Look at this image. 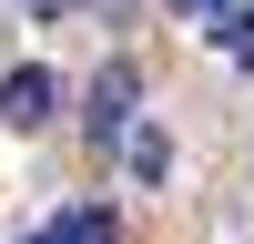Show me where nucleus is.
<instances>
[{"label": "nucleus", "instance_id": "nucleus-2", "mask_svg": "<svg viewBox=\"0 0 254 244\" xmlns=\"http://www.w3.org/2000/svg\"><path fill=\"white\" fill-rule=\"evenodd\" d=\"M122 122H132V61H112L92 81V132H122Z\"/></svg>", "mask_w": 254, "mask_h": 244}, {"label": "nucleus", "instance_id": "nucleus-1", "mask_svg": "<svg viewBox=\"0 0 254 244\" xmlns=\"http://www.w3.org/2000/svg\"><path fill=\"white\" fill-rule=\"evenodd\" d=\"M51 102H61V81L41 71V61H20V71L0 81V122H10V132H41V122H51Z\"/></svg>", "mask_w": 254, "mask_h": 244}, {"label": "nucleus", "instance_id": "nucleus-3", "mask_svg": "<svg viewBox=\"0 0 254 244\" xmlns=\"http://www.w3.org/2000/svg\"><path fill=\"white\" fill-rule=\"evenodd\" d=\"M31 244H112V214H102V203H71V214H51Z\"/></svg>", "mask_w": 254, "mask_h": 244}, {"label": "nucleus", "instance_id": "nucleus-6", "mask_svg": "<svg viewBox=\"0 0 254 244\" xmlns=\"http://www.w3.org/2000/svg\"><path fill=\"white\" fill-rule=\"evenodd\" d=\"M31 10H71V0H31Z\"/></svg>", "mask_w": 254, "mask_h": 244}, {"label": "nucleus", "instance_id": "nucleus-5", "mask_svg": "<svg viewBox=\"0 0 254 244\" xmlns=\"http://www.w3.org/2000/svg\"><path fill=\"white\" fill-rule=\"evenodd\" d=\"M214 41H224L234 61H254V10H224V20H214Z\"/></svg>", "mask_w": 254, "mask_h": 244}, {"label": "nucleus", "instance_id": "nucleus-7", "mask_svg": "<svg viewBox=\"0 0 254 244\" xmlns=\"http://www.w3.org/2000/svg\"><path fill=\"white\" fill-rule=\"evenodd\" d=\"M173 10H203V0H173Z\"/></svg>", "mask_w": 254, "mask_h": 244}, {"label": "nucleus", "instance_id": "nucleus-4", "mask_svg": "<svg viewBox=\"0 0 254 244\" xmlns=\"http://www.w3.org/2000/svg\"><path fill=\"white\" fill-rule=\"evenodd\" d=\"M122 163H132L142 183H163V173H173V142H163L153 122H142V132H122Z\"/></svg>", "mask_w": 254, "mask_h": 244}]
</instances>
